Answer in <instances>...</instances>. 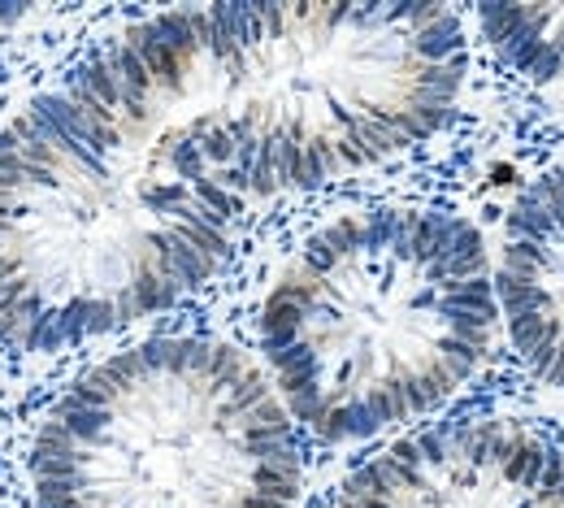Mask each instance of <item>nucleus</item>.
<instances>
[{
  "label": "nucleus",
  "mask_w": 564,
  "mask_h": 508,
  "mask_svg": "<svg viewBox=\"0 0 564 508\" xmlns=\"http://www.w3.org/2000/svg\"><path fill=\"white\" fill-rule=\"evenodd\" d=\"M443 4L174 9L0 127V339L57 353L196 291L252 196L430 140L465 83Z\"/></svg>",
  "instance_id": "nucleus-1"
},
{
  "label": "nucleus",
  "mask_w": 564,
  "mask_h": 508,
  "mask_svg": "<svg viewBox=\"0 0 564 508\" xmlns=\"http://www.w3.org/2000/svg\"><path fill=\"white\" fill-rule=\"evenodd\" d=\"M499 317L482 235L438 209H365L317 230L261 309L286 413L330 443L438 409Z\"/></svg>",
  "instance_id": "nucleus-2"
},
{
  "label": "nucleus",
  "mask_w": 564,
  "mask_h": 508,
  "mask_svg": "<svg viewBox=\"0 0 564 508\" xmlns=\"http://www.w3.org/2000/svg\"><path fill=\"white\" fill-rule=\"evenodd\" d=\"M40 508H300V443L230 344L148 339L87 369L40 426Z\"/></svg>",
  "instance_id": "nucleus-3"
},
{
  "label": "nucleus",
  "mask_w": 564,
  "mask_h": 508,
  "mask_svg": "<svg viewBox=\"0 0 564 508\" xmlns=\"http://www.w3.org/2000/svg\"><path fill=\"white\" fill-rule=\"evenodd\" d=\"M330 508H564V456L499 422L434 426L365 461Z\"/></svg>",
  "instance_id": "nucleus-4"
},
{
  "label": "nucleus",
  "mask_w": 564,
  "mask_h": 508,
  "mask_svg": "<svg viewBox=\"0 0 564 508\" xmlns=\"http://www.w3.org/2000/svg\"><path fill=\"white\" fill-rule=\"evenodd\" d=\"M495 295L525 365L564 387V165L517 196L503 221Z\"/></svg>",
  "instance_id": "nucleus-5"
},
{
  "label": "nucleus",
  "mask_w": 564,
  "mask_h": 508,
  "mask_svg": "<svg viewBox=\"0 0 564 508\" xmlns=\"http://www.w3.org/2000/svg\"><path fill=\"white\" fill-rule=\"evenodd\" d=\"M482 31L512 71L564 78V4H482Z\"/></svg>",
  "instance_id": "nucleus-6"
},
{
  "label": "nucleus",
  "mask_w": 564,
  "mask_h": 508,
  "mask_svg": "<svg viewBox=\"0 0 564 508\" xmlns=\"http://www.w3.org/2000/svg\"><path fill=\"white\" fill-rule=\"evenodd\" d=\"M18 13H22V9H13V4H0V26H9V22H18Z\"/></svg>",
  "instance_id": "nucleus-7"
}]
</instances>
